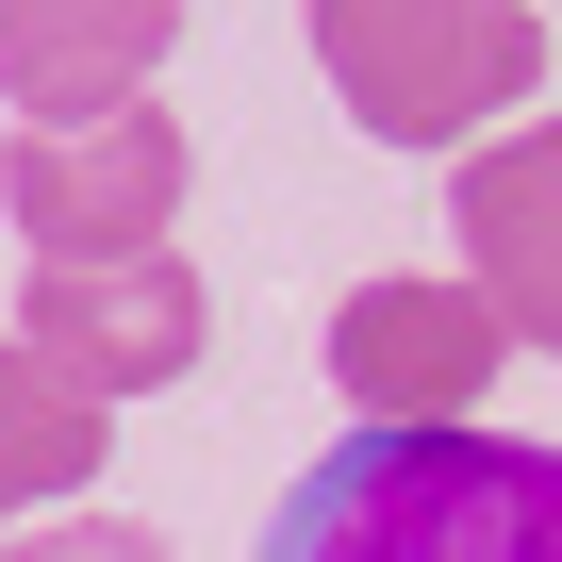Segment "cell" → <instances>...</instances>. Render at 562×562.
Segmentation results:
<instances>
[{
	"label": "cell",
	"mask_w": 562,
	"mask_h": 562,
	"mask_svg": "<svg viewBox=\"0 0 562 562\" xmlns=\"http://www.w3.org/2000/svg\"><path fill=\"white\" fill-rule=\"evenodd\" d=\"M265 562H562V447L463 430H348L265 513Z\"/></svg>",
	"instance_id": "6da1fadb"
},
{
	"label": "cell",
	"mask_w": 562,
	"mask_h": 562,
	"mask_svg": "<svg viewBox=\"0 0 562 562\" xmlns=\"http://www.w3.org/2000/svg\"><path fill=\"white\" fill-rule=\"evenodd\" d=\"M299 50H315V83L348 100L364 149H480L546 83V18L529 0H315Z\"/></svg>",
	"instance_id": "7a4b0ae2"
},
{
	"label": "cell",
	"mask_w": 562,
	"mask_h": 562,
	"mask_svg": "<svg viewBox=\"0 0 562 562\" xmlns=\"http://www.w3.org/2000/svg\"><path fill=\"white\" fill-rule=\"evenodd\" d=\"M182 116L166 100H116V116H18L0 133V215H18L34 265H133V248H182Z\"/></svg>",
	"instance_id": "3957f363"
},
{
	"label": "cell",
	"mask_w": 562,
	"mask_h": 562,
	"mask_svg": "<svg viewBox=\"0 0 562 562\" xmlns=\"http://www.w3.org/2000/svg\"><path fill=\"white\" fill-rule=\"evenodd\" d=\"M513 364V315L463 265H381L331 299V414L348 430H463Z\"/></svg>",
	"instance_id": "277c9868"
},
{
	"label": "cell",
	"mask_w": 562,
	"mask_h": 562,
	"mask_svg": "<svg viewBox=\"0 0 562 562\" xmlns=\"http://www.w3.org/2000/svg\"><path fill=\"white\" fill-rule=\"evenodd\" d=\"M18 348L67 364L100 414H133V397H166V381L215 348V299H199L182 248H133V265H18Z\"/></svg>",
	"instance_id": "5b68a950"
},
{
	"label": "cell",
	"mask_w": 562,
	"mask_h": 562,
	"mask_svg": "<svg viewBox=\"0 0 562 562\" xmlns=\"http://www.w3.org/2000/svg\"><path fill=\"white\" fill-rule=\"evenodd\" d=\"M447 232H463V281L513 315V348L562 364V116L480 133L463 182H447Z\"/></svg>",
	"instance_id": "8992f818"
},
{
	"label": "cell",
	"mask_w": 562,
	"mask_h": 562,
	"mask_svg": "<svg viewBox=\"0 0 562 562\" xmlns=\"http://www.w3.org/2000/svg\"><path fill=\"white\" fill-rule=\"evenodd\" d=\"M182 50V0H0V100L18 116H116Z\"/></svg>",
	"instance_id": "52a82bcc"
},
{
	"label": "cell",
	"mask_w": 562,
	"mask_h": 562,
	"mask_svg": "<svg viewBox=\"0 0 562 562\" xmlns=\"http://www.w3.org/2000/svg\"><path fill=\"white\" fill-rule=\"evenodd\" d=\"M116 463V414L67 381V364H34L18 331H0V529H34V513H83V480Z\"/></svg>",
	"instance_id": "ba28073f"
},
{
	"label": "cell",
	"mask_w": 562,
	"mask_h": 562,
	"mask_svg": "<svg viewBox=\"0 0 562 562\" xmlns=\"http://www.w3.org/2000/svg\"><path fill=\"white\" fill-rule=\"evenodd\" d=\"M0 562H166V529H133V513H34V529H0Z\"/></svg>",
	"instance_id": "9c48e42d"
},
{
	"label": "cell",
	"mask_w": 562,
	"mask_h": 562,
	"mask_svg": "<svg viewBox=\"0 0 562 562\" xmlns=\"http://www.w3.org/2000/svg\"><path fill=\"white\" fill-rule=\"evenodd\" d=\"M529 18H546V0H529Z\"/></svg>",
	"instance_id": "30bf717a"
}]
</instances>
